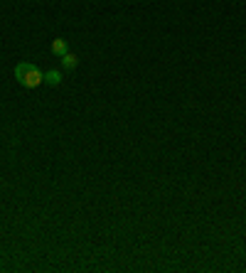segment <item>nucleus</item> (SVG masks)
<instances>
[{
	"label": "nucleus",
	"mask_w": 246,
	"mask_h": 273,
	"mask_svg": "<svg viewBox=\"0 0 246 273\" xmlns=\"http://www.w3.org/2000/svg\"><path fill=\"white\" fill-rule=\"evenodd\" d=\"M66 52H69V45H66V40H64V37H57V40L52 42V55L62 59V57L66 55Z\"/></svg>",
	"instance_id": "nucleus-2"
},
{
	"label": "nucleus",
	"mask_w": 246,
	"mask_h": 273,
	"mask_svg": "<svg viewBox=\"0 0 246 273\" xmlns=\"http://www.w3.org/2000/svg\"><path fill=\"white\" fill-rule=\"evenodd\" d=\"M15 79H17V84H22L25 89H37V86L45 81V74L35 67V64H30V62H20V64L15 67Z\"/></svg>",
	"instance_id": "nucleus-1"
},
{
	"label": "nucleus",
	"mask_w": 246,
	"mask_h": 273,
	"mask_svg": "<svg viewBox=\"0 0 246 273\" xmlns=\"http://www.w3.org/2000/svg\"><path fill=\"white\" fill-rule=\"evenodd\" d=\"M79 64V59H76V55H71V52H66L64 57H62V67L64 69H76Z\"/></svg>",
	"instance_id": "nucleus-4"
},
{
	"label": "nucleus",
	"mask_w": 246,
	"mask_h": 273,
	"mask_svg": "<svg viewBox=\"0 0 246 273\" xmlns=\"http://www.w3.org/2000/svg\"><path fill=\"white\" fill-rule=\"evenodd\" d=\"M60 81H62V71H60V69H52V71H47V74H45V84L57 86Z\"/></svg>",
	"instance_id": "nucleus-3"
}]
</instances>
